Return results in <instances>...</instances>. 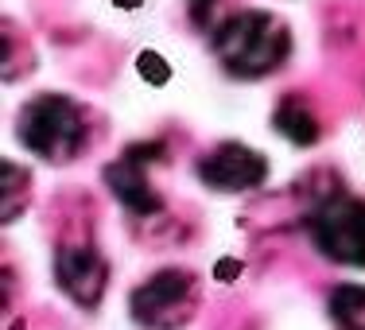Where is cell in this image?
Segmentation results:
<instances>
[{
  "mask_svg": "<svg viewBox=\"0 0 365 330\" xmlns=\"http://www.w3.org/2000/svg\"><path fill=\"white\" fill-rule=\"evenodd\" d=\"M187 74H190V66H187V58H182L179 47H171V43H163V39H148L136 47V55L128 58L125 78H120V98L133 101L136 109L152 113V109L168 105V101L182 90Z\"/></svg>",
  "mask_w": 365,
  "mask_h": 330,
  "instance_id": "obj_1",
  "label": "cell"
},
{
  "mask_svg": "<svg viewBox=\"0 0 365 330\" xmlns=\"http://www.w3.org/2000/svg\"><path fill=\"white\" fill-rule=\"evenodd\" d=\"M113 28L120 31H152L168 12V0H98Z\"/></svg>",
  "mask_w": 365,
  "mask_h": 330,
  "instance_id": "obj_2",
  "label": "cell"
},
{
  "mask_svg": "<svg viewBox=\"0 0 365 330\" xmlns=\"http://www.w3.org/2000/svg\"><path fill=\"white\" fill-rule=\"evenodd\" d=\"M346 163H350L354 179L365 187V120H361L358 128H350V133H346Z\"/></svg>",
  "mask_w": 365,
  "mask_h": 330,
  "instance_id": "obj_3",
  "label": "cell"
}]
</instances>
